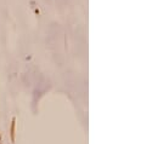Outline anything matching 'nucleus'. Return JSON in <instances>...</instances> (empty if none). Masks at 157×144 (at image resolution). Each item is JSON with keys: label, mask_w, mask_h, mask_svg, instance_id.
Segmentation results:
<instances>
[{"label": "nucleus", "mask_w": 157, "mask_h": 144, "mask_svg": "<svg viewBox=\"0 0 157 144\" xmlns=\"http://www.w3.org/2000/svg\"><path fill=\"white\" fill-rule=\"evenodd\" d=\"M11 138L12 141L15 139V120H12V125H11Z\"/></svg>", "instance_id": "1"}]
</instances>
